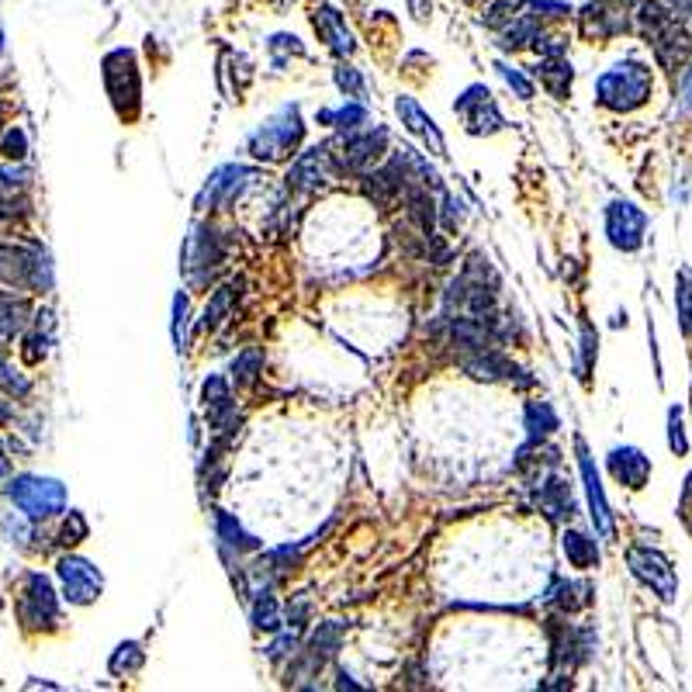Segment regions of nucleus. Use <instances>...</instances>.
Segmentation results:
<instances>
[{
  "label": "nucleus",
  "mask_w": 692,
  "mask_h": 692,
  "mask_svg": "<svg viewBox=\"0 0 692 692\" xmlns=\"http://www.w3.org/2000/svg\"><path fill=\"white\" fill-rule=\"evenodd\" d=\"M596 97L609 111H634L651 97V70L641 63H616L596 80Z\"/></svg>",
  "instance_id": "1"
},
{
  "label": "nucleus",
  "mask_w": 692,
  "mask_h": 692,
  "mask_svg": "<svg viewBox=\"0 0 692 692\" xmlns=\"http://www.w3.org/2000/svg\"><path fill=\"white\" fill-rule=\"evenodd\" d=\"M637 18H641L644 35H648L654 45V56H658L668 70H679V63L689 52V39L679 25V14L665 11L661 4L648 0V4H641V14H637Z\"/></svg>",
  "instance_id": "2"
},
{
  "label": "nucleus",
  "mask_w": 692,
  "mask_h": 692,
  "mask_svg": "<svg viewBox=\"0 0 692 692\" xmlns=\"http://www.w3.org/2000/svg\"><path fill=\"white\" fill-rule=\"evenodd\" d=\"M49 263L42 250L32 246H0V284L21 291H42L49 288Z\"/></svg>",
  "instance_id": "3"
},
{
  "label": "nucleus",
  "mask_w": 692,
  "mask_h": 692,
  "mask_svg": "<svg viewBox=\"0 0 692 692\" xmlns=\"http://www.w3.org/2000/svg\"><path fill=\"white\" fill-rule=\"evenodd\" d=\"M7 499L32 519H45L63 513L66 506V492L59 481L52 478H35V475H21L7 485Z\"/></svg>",
  "instance_id": "4"
},
{
  "label": "nucleus",
  "mask_w": 692,
  "mask_h": 692,
  "mask_svg": "<svg viewBox=\"0 0 692 692\" xmlns=\"http://www.w3.org/2000/svg\"><path fill=\"white\" fill-rule=\"evenodd\" d=\"M298 142H302V118H298V108L291 104V108H284L274 122H267L263 129L250 135V153L257 156V160L274 163V160L291 156V149H295Z\"/></svg>",
  "instance_id": "5"
},
{
  "label": "nucleus",
  "mask_w": 692,
  "mask_h": 692,
  "mask_svg": "<svg viewBox=\"0 0 692 692\" xmlns=\"http://www.w3.org/2000/svg\"><path fill=\"white\" fill-rule=\"evenodd\" d=\"M18 616L28 630H52L59 623L56 592H52L49 578L39 575V571L25 578V589L18 596Z\"/></svg>",
  "instance_id": "6"
},
{
  "label": "nucleus",
  "mask_w": 692,
  "mask_h": 692,
  "mask_svg": "<svg viewBox=\"0 0 692 692\" xmlns=\"http://www.w3.org/2000/svg\"><path fill=\"white\" fill-rule=\"evenodd\" d=\"M104 84H108V94L115 101L118 115L132 118L135 108H139V73H135L132 52L118 49L104 59Z\"/></svg>",
  "instance_id": "7"
},
{
  "label": "nucleus",
  "mask_w": 692,
  "mask_h": 692,
  "mask_svg": "<svg viewBox=\"0 0 692 692\" xmlns=\"http://www.w3.org/2000/svg\"><path fill=\"white\" fill-rule=\"evenodd\" d=\"M644 229H648V215L634 205V201H613L606 208V236L616 250L634 253L644 243Z\"/></svg>",
  "instance_id": "8"
},
{
  "label": "nucleus",
  "mask_w": 692,
  "mask_h": 692,
  "mask_svg": "<svg viewBox=\"0 0 692 692\" xmlns=\"http://www.w3.org/2000/svg\"><path fill=\"white\" fill-rule=\"evenodd\" d=\"M56 571H59V582H63V596L70 599L73 606H90L97 596H101L104 578L90 561L66 554V558H59Z\"/></svg>",
  "instance_id": "9"
},
{
  "label": "nucleus",
  "mask_w": 692,
  "mask_h": 692,
  "mask_svg": "<svg viewBox=\"0 0 692 692\" xmlns=\"http://www.w3.org/2000/svg\"><path fill=\"white\" fill-rule=\"evenodd\" d=\"M454 111L464 118V125H468L471 135H492V132L506 129V118H502L499 108H495L492 90L481 87V84L464 90V94L454 101Z\"/></svg>",
  "instance_id": "10"
},
{
  "label": "nucleus",
  "mask_w": 692,
  "mask_h": 692,
  "mask_svg": "<svg viewBox=\"0 0 692 692\" xmlns=\"http://www.w3.org/2000/svg\"><path fill=\"white\" fill-rule=\"evenodd\" d=\"M627 564H630V571H634V575L641 578V582L648 585L651 592H658L665 603H672L675 589H679V582H675L672 564L661 558L658 551H651V547H630V551H627Z\"/></svg>",
  "instance_id": "11"
},
{
  "label": "nucleus",
  "mask_w": 692,
  "mask_h": 692,
  "mask_svg": "<svg viewBox=\"0 0 692 692\" xmlns=\"http://www.w3.org/2000/svg\"><path fill=\"white\" fill-rule=\"evenodd\" d=\"M225 260V250L222 243H218V236L208 225H201V229H194V236L187 239V250H184V270L187 277H191L194 284L208 281L212 277L215 267H222Z\"/></svg>",
  "instance_id": "12"
},
{
  "label": "nucleus",
  "mask_w": 692,
  "mask_h": 692,
  "mask_svg": "<svg viewBox=\"0 0 692 692\" xmlns=\"http://www.w3.org/2000/svg\"><path fill=\"white\" fill-rule=\"evenodd\" d=\"M388 146V132L385 129H374V132H360V135H350V139L340 146V153H333L336 160V170H350V173H360V170H371L374 163L381 160Z\"/></svg>",
  "instance_id": "13"
},
{
  "label": "nucleus",
  "mask_w": 692,
  "mask_h": 692,
  "mask_svg": "<svg viewBox=\"0 0 692 692\" xmlns=\"http://www.w3.org/2000/svg\"><path fill=\"white\" fill-rule=\"evenodd\" d=\"M336 173V160L326 146L305 149L295 160V167L288 170V187H298V191H319L333 180Z\"/></svg>",
  "instance_id": "14"
},
{
  "label": "nucleus",
  "mask_w": 692,
  "mask_h": 692,
  "mask_svg": "<svg viewBox=\"0 0 692 692\" xmlns=\"http://www.w3.org/2000/svg\"><path fill=\"white\" fill-rule=\"evenodd\" d=\"M201 402H205V412H208V423L212 430L229 440L239 426V416H236V405H232V395H229V385L222 378H208L201 385Z\"/></svg>",
  "instance_id": "15"
},
{
  "label": "nucleus",
  "mask_w": 692,
  "mask_h": 692,
  "mask_svg": "<svg viewBox=\"0 0 692 692\" xmlns=\"http://www.w3.org/2000/svg\"><path fill=\"white\" fill-rule=\"evenodd\" d=\"M461 367L478 381H519V385H533L530 378H519L523 371H519L513 360L502 357L499 350H492V346H488V350L468 353V357L461 360Z\"/></svg>",
  "instance_id": "16"
},
{
  "label": "nucleus",
  "mask_w": 692,
  "mask_h": 692,
  "mask_svg": "<svg viewBox=\"0 0 692 692\" xmlns=\"http://www.w3.org/2000/svg\"><path fill=\"white\" fill-rule=\"evenodd\" d=\"M578 457H582V478H585V492H589V506H592V523H596L599 537H613V516H609L606 495H603V481H599V471L592 464L585 443H578Z\"/></svg>",
  "instance_id": "17"
},
{
  "label": "nucleus",
  "mask_w": 692,
  "mask_h": 692,
  "mask_svg": "<svg viewBox=\"0 0 692 692\" xmlns=\"http://www.w3.org/2000/svg\"><path fill=\"white\" fill-rule=\"evenodd\" d=\"M395 111H398V118H402L405 129H409L412 135H419V139H423L436 156H447V142H443V135H440V129H436V122H433V118H426V111L419 108L412 97H398Z\"/></svg>",
  "instance_id": "18"
},
{
  "label": "nucleus",
  "mask_w": 692,
  "mask_h": 692,
  "mask_svg": "<svg viewBox=\"0 0 692 692\" xmlns=\"http://www.w3.org/2000/svg\"><path fill=\"white\" fill-rule=\"evenodd\" d=\"M609 471H613V478L620 481V485L644 488L651 475V461L637 447H616L613 454H609Z\"/></svg>",
  "instance_id": "19"
},
{
  "label": "nucleus",
  "mask_w": 692,
  "mask_h": 692,
  "mask_svg": "<svg viewBox=\"0 0 692 692\" xmlns=\"http://www.w3.org/2000/svg\"><path fill=\"white\" fill-rule=\"evenodd\" d=\"M250 177H253V173L243 170V167H222L212 180H208L205 191H201L198 205L201 208H205V205H229V201L236 198L239 191H243V184Z\"/></svg>",
  "instance_id": "20"
},
{
  "label": "nucleus",
  "mask_w": 692,
  "mask_h": 692,
  "mask_svg": "<svg viewBox=\"0 0 692 692\" xmlns=\"http://www.w3.org/2000/svg\"><path fill=\"white\" fill-rule=\"evenodd\" d=\"M537 506L544 509V516L551 523H564V519L575 516V499H571V488L564 478H544L537 492Z\"/></svg>",
  "instance_id": "21"
},
{
  "label": "nucleus",
  "mask_w": 692,
  "mask_h": 692,
  "mask_svg": "<svg viewBox=\"0 0 692 692\" xmlns=\"http://www.w3.org/2000/svg\"><path fill=\"white\" fill-rule=\"evenodd\" d=\"M315 32L326 39V45L336 52V56H350V52H353L350 28H346L340 11H333V7H319V11H315Z\"/></svg>",
  "instance_id": "22"
},
{
  "label": "nucleus",
  "mask_w": 692,
  "mask_h": 692,
  "mask_svg": "<svg viewBox=\"0 0 692 692\" xmlns=\"http://www.w3.org/2000/svg\"><path fill=\"white\" fill-rule=\"evenodd\" d=\"M537 77H540V84H544L547 94L564 101V97L571 94L575 70H571V63L564 56H544V59H540V66H537Z\"/></svg>",
  "instance_id": "23"
},
{
  "label": "nucleus",
  "mask_w": 692,
  "mask_h": 692,
  "mask_svg": "<svg viewBox=\"0 0 692 692\" xmlns=\"http://www.w3.org/2000/svg\"><path fill=\"white\" fill-rule=\"evenodd\" d=\"M547 603L558 606L561 613H578L592 603V585L585 582H571V578H558L547 592Z\"/></svg>",
  "instance_id": "24"
},
{
  "label": "nucleus",
  "mask_w": 692,
  "mask_h": 692,
  "mask_svg": "<svg viewBox=\"0 0 692 692\" xmlns=\"http://www.w3.org/2000/svg\"><path fill=\"white\" fill-rule=\"evenodd\" d=\"M561 551H564V558L575 564V568H582V571H589V568H596V564H599V547H596V540H592L589 533L568 530V533H564V540H561Z\"/></svg>",
  "instance_id": "25"
},
{
  "label": "nucleus",
  "mask_w": 692,
  "mask_h": 692,
  "mask_svg": "<svg viewBox=\"0 0 692 692\" xmlns=\"http://www.w3.org/2000/svg\"><path fill=\"white\" fill-rule=\"evenodd\" d=\"M582 25H585V35H596V39H606V35H616L627 28L623 14H609L603 4H589L582 14Z\"/></svg>",
  "instance_id": "26"
},
{
  "label": "nucleus",
  "mask_w": 692,
  "mask_h": 692,
  "mask_svg": "<svg viewBox=\"0 0 692 692\" xmlns=\"http://www.w3.org/2000/svg\"><path fill=\"white\" fill-rule=\"evenodd\" d=\"M215 523H218V537H222L225 547H236V551H257V547H260V540L250 537V533H246L229 513H222V509H218Z\"/></svg>",
  "instance_id": "27"
},
{
  "label": "nucleus",
  "mask_w": 692,
  "mask_h": 692,
  "mask_svg": "<svg viewBox=\"0 0 692 692\" xmlns=\"http://www.w3.org/2000/svg\"><path fill=\"white\" fill-rule=\"evenodd\" d=\"M232 302H236V284H225L212 295V302L205 305V315H201V326L205 329H215L225 322V315L232 312Z\"/></svg>",
  "instance_id": "28"
},
{
  "label": "nucleus",
  "mask_w": 692,
  "mask_h": 692,
  "mask_svg": "<svg viewBox=\"0 0 692 692\" xmlns=\"http://www.w3.org/2000/svg\"><path fill=\"white\" fill-rule=\"evenodd\" d=\"M28 322V305L25 302H7L0 298V340H14Z\"/></svg>",
  "instance_id": "29"
},
{
  "label": "nucleus",
  "mask_w": 692,
  "mask_h": 692,
  "mask_svg": "<svg viewBox=\"0 0 692 692\" xmlns=\"http://www.w3.org/2000/svg\"><path fill=\"white\" fill-rule=\"evenodd\" d=\"M340 641H343V627H340L336 620H329V623H322V627L315 630L312 648H308V654H315L319 661H326L329 654H336V648H340Z\"/></svg>",
  "instance_id": "30"
},
{
  "label": "nucleus",
  "mask_w": 692,
  "mask_h": 692,
  "mask_svg": "<svg viewBox=\"0 0 692 692\" xmlns=\"http://www.w3.org/2000/svg\"><path fill=\"white\" fill-rule=\"evenodd\" d=\"M142 661H146L142 644L125 641V644H118L115 654H111V672H115V675H135L142 668Z\"/></svg>",
  "instance_id": "31"
},
{
  "label": "nucleus",
  "mask_w": 692,
  "mask_h": 692,
  "mask_svg": "<svg viewBox=\"0 0 692 692\" xmlns=\"http://www.w3.org/2000/svg\"><path fill=\"white\" fill-rule=\"evenodd\" d=\"M526 430L533 436H547L558 430V416H554L551 402H530L526 405Z\"/></svg>",
  "instance_id": "32"
},
{
  "label": "nucleus",
  "mask_w": 692,
  "mask_h": 692,
  "mask_svg": "<svg viewBox=\"0 0 692 692\" xmlns=\"http://www.w3.org/2000/svg\"><path fill=\"white\" fill-rule=\"evenodd\" d=\"M253 627L257 630H277L281 620H277V599L270 589L257 592V603H253Z\"/></svg>",
  "instance_id": "33"
},
{
  "label": "nucleus",
  "mask_w": 692,
  "mask_h": 692,
  "mask_svg": "<svg viewBox=\"0 0 692 692\" xmlns=\"http://www.w3.org/2000/svg\"><path fill=\"white\" fill-rule=\"evenodd\" d=\"M260 367H263V353L260 350L239 353V357L232 360V381H236V385H250V381L260 374Z\"/></svg>",
  "instance_id": "34"
},
{
  "label": "nucleus",
  "mask_w": 692,
  "mask_h": 692,
  "mask_svg": "<svg viewBox=\"0 0 692 692\" xmlns=\"http://www.w3.org/2000/svg\"><path fill=\"white\" fill-rule=\"evenodd\" d=\"M322 122L336 125V129H346L353 132L357 125L367 122V111L360 108V104H350V108H340V111H322Z\"/></svg>",
  "instance_id": "35"
},
{
  "label": "nucleus",
  "mask_w": 692,
  "mask_h": 692,
  "mask_svg": "<svg viewBox=\"0 0 692 692\" xmlns=\"http://www.w3.org/2000/svg\"><path fill=\"white\" fill-rule=\"evenodd\" d=\"M530 42H537V25H533L530 18H519L513 28L506 32V49H523V45H530Z\"/></svg>",
  "instance_id": "36"
},
{
  "label": "nucleus",
  "mask_w": 692,
  "mask_h": 692,
  "mask_svg": "<svg viewBox=\"0 0 692 692\" xmlns=\"http://www.w3.org/2000/svg\"><path fill=\"white\" fill-rule=\"evenodd\" d=\"M80 540H87V519L80 513H70V519L63 523V533H59V544L77 547Z\"/></svg>",
  "instance_id": "37"
},
{
  "label": "nucleus",
  "mask_w": 692,
  "mask_h": 692,
  "mask_svg": "<svg viewBox=\"0 0 692 692\" xmlns=\"http://www.w3.org/2000/svg\"><path fill=\"white\" fill-rule=\"evenodd\" d=\"M336 87L350 97H364V80H360V73L353 70V66H340V70H336Z\"/></svg>",
  "instance_id": "38"
},
{
  "label": "nucleus",
  "mask_w": 692,
  "mask_h": 692,
  "mask_svg": "<svg viewBox=\"0 0 692 692\" xmlns=\"http://www.w3.org/2000/svg\"><path fill=\"white\" fill-rule=\"evenodd\" d=\"M675 305H679V319H682V329L692 336V288H689V277L679 281V295H675Z\"/></svg>",
  "instance_id": "39"
},
{
  "label": "nucleus",
  "mask_w": 692,
  "mask_h": 692,
  "mask_svg": "<svg viewBox=\"0 0 692 692\" xmlns=\"http://www.w3.org/2000/svg\"><path fill=\"white\" fill-rule=\"evenodd\" d=\"M519 4H523V0H495L492 7H488V25L492 28H499L502 21H509V18H516V11H519Z\"/></svg>",
  "instance_id": "40"
},
{
  "label": "nucleus",
  "mask_w": 692,
  "mask_h": 692,
  "mask_svg": "<svg viewBox=\"0 0 692 692\" xmlns=\"http://www.w3.org/2000/svg\"><path fill=\"white\" fill-rule=\"evenodd\" d=\"M499 73H502V77H506V84L516 90V97H523V101H530V97H533V84L523 77V73L516 70V66H506V63H502V66H499Z\"/></svg>",
  "instance_id": "41"
},
{
  "label": "nucleus",
  "mask_w": 692,
  "mask_h": 692,
  "mask_svg": "<svg viewBox=\"0 0 692 692\" xmlns=\"http://www.w3.org/2000/svg\"><path fill=\"white\" fill-rule=\"evenodd\" d=\"M592 360H596V333H592V326L582 329V364H578V378H589V367Z\"/></svg>",
  "instance_id": "42"
},
{
  "label": "nucleus",
  "mask_w": 692,
  "mask_h": 692,
  "mask_svg": "<svg viewBox=\"0 0 692 692\" xmlns=\"http://www.w3.org/2000/svg\"><path fill=\"white\" fill-rule=\"evenodd\" d=\"M184 326H187V298L177 295L173 298V343H177V350H184Z\"/></svg>",
  "instance_id": "43"
},
{
  "label": "nucleus",
  "mask_w": 692,
  "mask_h": 692,
  "mask_svg": "<svg viewBox=\"0 0 692 692\" xmlns=\"http://www.w3.org/2000/svg\"><path fill=\"white\" fill-rule=\"evenodd\" d=\"M668 430H672V433H668V447H672L675 454H686L689 443H686V433H682V416H679V409L668 412Z\"/></svg>",
  "instance_id": "44"
},
{
  "label": "nucleus",
  "mask_w": 692,
  "mask_h": 692,
  "mask_svg": "<svg viewBox=\"0 0 692 692\" xmlns=\"http://www.w3.org/2000/svg\"><path fill=\"white\" fill-rule=\"evenodd\" d=\"M25 149H28L25 132H21V129H11V132H7V139H4V146H0V153H4L7 160H21V156H25Z\"/></svg>",
  "instance_id": "45"
},
{
  "label": "nucleus",
  "mask_w": 692,
  "mask_h": 692,
  "mask_svg": "<svg viewBox=\"0 0 692 692\" xmlns=\"http://www.w3.org/2000/svg\"><path fill=\"white\" fill-rule=\"evenodd\" d=\"M0 388L11 391V395H25V391H28V381H21L18 374H14L11 367L4 364V360H0Z\"/></svg>",
  "instance_id": "46"
},
{
  "label": "nucleus",
  "mask_w": 692,
  "mask_h": 692,
  "mask_svg": "<svg viewBox=\"0 0 692 692\" xmlns=\"http://www.w3.org/2000/svg\"><path fill=\"white\" fill-rule=\"evenodd\" d=\"M443 208H447V222H443V225H447V229L454 232L457 225H461V218H464V212H461V201H457L454 194H447V198H443Z\"/></svg>",
  "instance_id": "47"
},
{
  "label": "nucleus",
  "mask_w": 692,
  "mask_h": 692,
  "mask_svg": "<svg viewBox=\"0 0 692 692\" xmlns=\"http://www.w3.org/2000/svg\"><path fill=\"white\" fill-rule=\"evenodd\" d=\"M295 644H298V641H295V634H284V637H281V641H277V644H274V648H270V658H274V661L288 658V654H291V651H295Z\"/></svg>",
  "instance_id": "48"
},
{
  "label": "nucleus",
  "mask_w": 692,
  "mask_h": 692,
  "mask_svg": "<svg viewBox=\"0 0 692 692\" xmlns=\"http://www.w3.org/2000/svg\"><path fill=\"white\" fill-rule=\"evenodd\" d=\"M675 14H692V0H672Z\"/></svg>",
  "instance_id": "49"
},
{
  "label": "nucleus",
  "mask_w": 692,
  "mask_h": 692,
  "mask_svg": "<svg viewBox=\"0 0 692 692\" xmlns=\"http://www.w3.org/2000/svg\"><path fill=\"white\" fill-rule=\"evenodd\" d=\"M7 419H11V405L0 402V423H7Z\"/></svg>",
  "instance_id": "50"
},
{
  "label": "nucleus",
  "mask_w": 692,
  "mask_h": 692,
  "mask_svg": "<svg viewBox=\"0 0 692 692\" xmlns=\"http://www.w3.org/2000/svg\"><path fill=\"white\" fill-rule=\"evenodd\" d=\"M7 475V457H4V447H0V478Z\"/></svg>",
  "instance_id": "51"
}]
</instances>
